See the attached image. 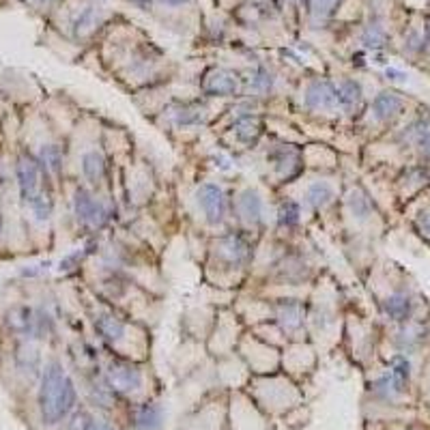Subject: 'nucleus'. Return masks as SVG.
I'll return each mask as SVG.
<instances>
[{
    "instance_id": "nucleus-3",
    "label": "nucleus",
    "mask_w": 430,
    "mask_h": 430,
    "mask_svg": "<svg viewBox=\"0 0 430 430\" xmlns=\"http://www.w3.org/2000/svg\"><path fill=\"white\" fill-rule=\"evenodd\" d=\"M105 383L117 393H131L142 385V372L129 362L115 360L105 370Z\"/></svg>"
},
{
    "instance_id": "nucleus-7",
    "label": "nucleus",
    "mask_w": 430,
    "mask_h": 430,
    "mask_svg": "<svg viewBox=\"0 0 430 430\" xmlns=\"http://www.w3.org/2000/svg\"><path fill=\"white\" fill-rule=\"evenodd\" d=\"M207 93L211 95H230L237 91V76H233L230 71H213V74L207 78V84H204Z\"/></svg>"
},
{
    "instance_id": "nucleus-6",
    "label": "nucleus",
    "mask_w": 430,
    "mask_h": 430,
    "mask_svg": "<svg viewBox=\"0 0 430 430\" xmlns=\"http://www.w3.org/2000/svg\"><path fill=\"white\" fill-rule=\"evenodd\" d=\"M164 424V409L155 403L140 405L133 413V428L136 430H159Z\"/></svg>"
},
{
    "instance_id": "nucleus-16",
    "label": "nucleus",
    "mask_w": 430,
    "mask_h": 430,
    "mask_svg": "<svg viewBox=\"0 0 430 430\" xmlns=\"http://www.w3.org/2000/svg\"><path fill=\"white\" fill-rule=\"evenodd\" d=\"M280 220L282 224H297L299 222V204L295 202H284L280 209Z\"/></svg>"
},
{
    "instance_id": "nucleus-18",
    "label": "nucleus",
    "mask_w": 430,
    "mask_h": 430,
    "mask_svg": "<svg viewBox=\"0 0 430 430\" xmlns=\"http://www.w3.org/2000/svg\"><path fill=\"white\" fill-rule=\"evenodd\" d=\"M76 24H78V26H76V30H78L80 34H82L84 30H89V28H91V24H95V20H93V9H86V11L80 15V20H78Z\"/></svg>"
},
{
    "instance_id": "nucleus-20",
    "label": "nucleus",
    "mask_w": 430,
    "mask_h": 430,
    "mask_svg": "<svg viewBox=\"0 0 430 430\" xmlns=\"http://www.w3.org/2000/svg\"><path fill=\"white\" fill-rule=\"evenodd\" d=\"M419 228H422L426 235H430V213H424L422 218H419Z\"/></svg>"
},
{
    "instance_id": "nucleus-4",
    "label": "nucleus",
    "mask_w": 430,
    "mask_h": 430,
    "mask_svg": "<svg viewBox=\"0 0 430 430\" xmlns=\"http://www.w3.org/2000/svg\"><path fill=\"white\" fill-rule=\"evenodd\" d=\"M198 204L202 207L209 222H220L226 211V198H224L222 188L213 185V183H204L198 190Z\"/></svg>"
},
{
    "instance_id": "nucleus-2",
    "label": "nucleus",
    "mask_w": 430,
    "mask_h": 430,
    "mask_svg": "<svg viewBox=\"0 0 430 430\" xmlns=\"http://www.w3.org/2000/svg\"><path fill=\"white\" fill-rule=\"evenodd\" d=\"M15 174H18V185H20V196L26 204H30L37 194L44 190V181L41 178L46 176V172L41 170L39 166V159L32 157L28 153H24L20 159H18V168H15Z\"/></svg>"
},
{
    "instance_id": "nucleus-12",
    "label": "nucleus",
    "mask_w": 430,
    "mask_h": 430,
    "mask_svg": "<svg viewBox=\"0 0 430 430\" xmlns=\"http://www.w3.org/2000/svg\"><path fill=\"white\" fill-rule=\"evenodd\" d=\"M82 172L91 183H101V178L105 176V162L97 151H89L82 157Z\"/></svg>"
},
{
    "instance_id": "nucleus-5",
    "label": "nucleus",
    "mask_w": 430,
    "mask_h": 430,
    "mask_svg": "<svg viewBox=\"0 0 430 430\" xmlns=\"http://www.w3.org/2000/svg\"><path fill=\"white\" fill-rule=\"evenodd\" d=\"M76 213H78V220L86 226H97L103 220L101 204L84 190H80L76 196Z\"/></svg>"
},
{
    "instance_id": "nucleus-19",
    "label": "nucleus",
    "mask_w": 430,
    "mask_h": 430,
    "mask_svg": "<svg viewBox=\"0 0 430 430\" xmlns=\"http://www.w3.org/2000/svg\"><path fill=\"white\" fill-rule=\"evenodd\" d=\"M419 147H422V151L430 157V129H426V131L419 136Z\"/></svg>"
},
{
    "instance_id": "nucleus-8",
    "label": "nucleus",
    "mask_w": 430,
    "mask_h": 430,
    "mask_svg": "<svg viewBox=\"0 0 430 430\" xmlns=\"http://www.w3.org/2000/svg\"><path fill=\"white\" fill-rule=\"evenodd\" d=\"M7 322L9 327L15 332V334H22V336H28V334H34V314L30 308L26 306H18L9 312L7 316Z\"/></svg>"
},
{
    "instance_id": "nucleus-10",
    "label": "nucleus",
    "mask_w": 430,
    "mask_h": 430,
    "mask_svg": "<svg viewBox=\"0 0 430 430\" xmlns=\"http://www.w3.org/2000/svg\"><path fill=\"white\" fill-rule=\"evenodd\" d=\"M403 110V99L396 97L393 93H381L374 99V115L381 121H387L391 117H396Z\"/></svg>"
},
{
    "instance_id": "nucleus-11",
    "label": "nucleus",
    "mask_w": 430,
    "mask_h": 430,
    "mask_svg": "<svg viewBox=\"0 0 430 430\" xmlns=\"http://www.w3.org/2000/svg\"><path fill=\"white\" fill-rule=\"evenodd\" d=\"M95 327L105 340H119L125 334V322L112 314H101L95 318Z\"/></svg>"
},
{
    "instance_id": "nucleus-21",
    "label": "nucleus",
    "mask_w": 430,
    "mask_h": 430,
    "mask_svg": "<svg viewBox=\"0 0 430 430\" xmlns=\"http://www.w3.org/2000/svg\"><path fill=\"white\" fill-rule=\"evenodd\" d=\"M89 430H115L112 426H107V424H99V422H91Z\"/></svg>"
},
{
    "instance_id": "nucleus-14",
    "label": "nucleus",
    "mask_w": 430,
    "mask_h": 430,
    "mask_svg": "<svg viewBox=\"0 0 430 430\" xmlns=\"http://www.w3.org/2000/svg\"><path fill=\"white\" fill-rule=\"evenodd\" d=\"M336 95H338V101H340V103H344V105H353L355 101H360V97H362V89H360V84H357V82L346 80V82L336 91Z\"/></svg>"
},
{
    "instance_id": "nucleus-13",
    "label": "nucleus",
    "mask_w": 430,
    "mask_h": 430,
    "mask_svg": "<svg viewBox=\"0 0 430 430\" xmlns=\"http://www.w3.org/2000/svg\"><path fill=\"white\" fill-rule=\"evenodd\" d=\"M385 310L387 314L393 318V320H403L409 316V310H411V304L405 295H393L385 301Z\"/></svg>"
},
{
    "instance_id": "nucleus-23",
    "label": "nucleus",
    "mask_w": 430,
    "mask_h": 430,
    "mask_svg": "<svg viewBox=\"0 0 430 430\" xmlns=\"http://www.w3.org/2000/svg\"><path fill=\"white\" fill-rule=\"evenodd\" d=\"M138 5H142V7H147V5H151V0H136Z\"/></svg>"
},
{
    "instance_id": "nucleus-22",
    "label": "nucleus",
    "mask_w": 430,
    "mask_h": 430,
    "mask_svg": "<svg viewBox=\"0 0 430 430\" xmlns=\"http://www.w3.org/2000/svg\"><path fill=\"white\" fill-rule=\"evenodd\" d=\"M164 3H168V5H172V7H176V5H183V3H188V0H164Z\"/></svg>"
},
{
    "instance_id": "nucleus-15",
    "label": "nucleus",
    "mask_w": 430,
    "mask_h": 430,
    "mask_svg": "<svg viewBox=\"0 0 430 430\" xmlns=\"http://www.w3.org/2000/svg\"><path fill=\"white\" fill-rule=\"evenodd\" d=\"M308 198L312 204L320 207V204H325L330 198H332V188L327 183H314L310 190H308Z\"/></svg>"
},
{
    "instance_id": "nucleus-1",
    "label": "nucleus",
    "mask_w": 430,
    "mask_h": 430,
    "mask_svg": "<svg viewBox=\"0 0 430 430\" xmlns=\"http://www.w3.org/2000/svg\"><path fill=\"white\" fill-rule=\"evenodd\" d=\"M78 391L71 377L63 370L58 362H50L44 370L41 377V387H39V409H41V419L48 426L60 424L71 409L76 407Z\"/></svg>"
},
{
    "instance_id": "nucleus-17",
    "label": "nucleus",
    "mask_w": 430,
    "mask_h": 430,
    "mask_svg": "<svg viewBox=\"0 0 430 430\" xmlns=\"http://www.w3.org/2000/svg\"><path fill=\"white\" fill-rule=\"evenodd\" d=\"M89 426H91L89 413H76V417L69 424V430H89Z\"/></svg>"
},
{
    "instance_id": "nucleus-9",
    "label": "nucleus",
    "mask_w": 430,
    "mask_h": 430,
    "mask_svg": "<svg viewBox=\"0 0 430 430\" xmlns=\"http://www.w3.org/2000/svg\"><path fill=\"white\" fill-rule=\"evenodd\" d=\"M308 105L312 107H330L334 101H338V95H336V89L327 82H316L310 86L308 91Z\"/></svg>"
}]
</instances>
